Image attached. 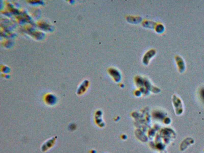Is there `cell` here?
<instances>
[{
    "label": "cell",
    "mask_w": 204,
    "mask_h": 153,
    "mask_svg": "<svg viewBox=\"0 0 204 153\" xmlns=\"http://www.w3.org/2000/svg\"><path fill=\"white\" fill-rule=\"evenodd\" d=\"M154 54V52L153 50H151L147 52V54L145 55L144 58V63H147L148 62V61H149V59L153 57V55Z\"/></svg>",
    "instance_id": "obj_1"
},
{
    "label": "cell",
    "mask_w": 204,
    "mask_h": 153,
    "mask_svg": "<svg viewBox=\"0 0 204 153\" xmlns=\"http://www.w3.org/2000/svg\"><path fill=\"white\" fill-rule=\"evenodd\" d=\"M110 73L111 74L112 76H114V78L116 81H119V80H120L121 76H120V74H119L118 71H117L116 74H115V70L112 69V70H111L110 71Z\"/></svg>",
    "instance_id": "obj_2"
},
{
    "label": "cell",
    "mask_w": 204,
    "mask_h": 153,
    "mask_svg": "<svg viewBox=\"0 0 204 153\" xmlns=\"http://www.w3.org/2000/svg\"><path fill=\"white\" fill-rule=\"evenodd\" d=\"M122 138L123 139L125 140L126 139H127V136H126V135H123L122 136Z\"/></svg>",
    "instance_id": "obj_3"
}]
</instances>
